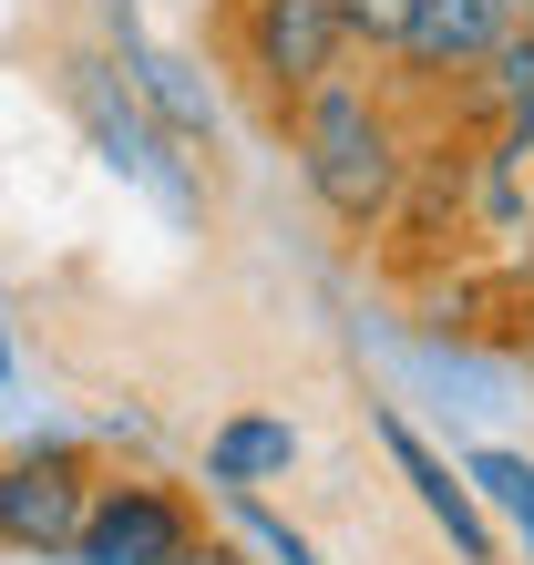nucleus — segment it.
Here are the masks:
<instances>
[{"instance_id":"nucleus-1","label":"nucleus","mask_w":534,"mask_h":565,"mask_svg":"<svg viewBox=\"0 0 534 565\" xmlns=\"http://www.w3.org/2000/svg\"><path fill=\"white\" fill-rule=\"evenodd\" d=\"M288 154H298L309 195L350 226V237H381V226L400 216V195H412V135H400L391 93L360 83V73H329L319 93L288 104Z\"/></svg>"},{"instance_id":"nucleus-2","label":"nucleus","mask_w":534,"mask_h":565,"mask_svg":"<svg viewBox=\"0 0 534 565\" xmlns=\"http://www.w3.org/2000/svg\"><path fill=\"white\" fill-rule=\"evenodd\" d=\"M226 42H237V73H247L278 114L298 104V93H319L329 73H350V31H340L329 0H237Z\"/></svg>"},{"instance_id":"nucleus-3","label":"nucleus","mask_w":534,"mask_h":565,"mask_svg":"<svg viewBox=\"0 0 534 565\" xmlns=\"http://www.w3.org/2000/svg\"><path fill=\"white\" fill-rule=\"evenodd\" d=\"M93 483L104 473L83 443H21L0 462V555H73Z\"/></svg>"},{"instance_id":"nucleus-4","label":"nucleus","mask_w":534,"mask_h":565,"mask_svg":"<svg viewBox=\"0 0 534 565\" xmlns=\"http://www.w3.org/2000/svg\"><path fill=\"white\" fill-rule=\"evenodd\" d=\"M62 93H73V114L93 124V145H104V164L114 175H145V185H164L175 206H195V175H185V154H175V135L145 114V93L134 83H114V62H93V52H73L62 62Z\"/></svg>"},{"instance_id":"nucleus-5","label":"nucleus","mask_w":534,"mask_h":565,"mask_svg":"<svg viewBox=\"0 0 534 565\" xmlns=\"http://www.w3.org/2000/svg\"><path fill=\"white\" fill-rule=\"evenodd\" d=\"M206 524H195V504L175 483L154 473H124V483H93L83 504V535H73V565H175Z\"/></svg>"},{"instance_id":"nucleus-6","label":"nucleus","mask_w":534,"mask_h":565,"mask_svg":"<svg viewBox=\"0 0 534 565\" xmlns=\"http://www.w3.org/2000/svg\"><path fill=\"white\" fill-rule=\"evenodd\" d=\"M504 31H514L504 0H421L381 62H391L412 93H473V73L504 52Z\"/></svg>"},{"instance_id":"nucleus-7","label":"nucleus","mask_w":534,"mask_h":565,"mask_svg":"<svg viewBox=\"0 0 534 565\" xmlns=\"http://www.w3.org/2000/svg\"><path fill=\"white\" fill-rule=\"evenodd\" d=\"M381 443H391L400 473H412V493L431 504V524L452 535V555H462V565H493V524H483V504H473V483H452V462L431 452L412 422H381Z\"/></svg>"},{"instance_id":"nucleus-8","label":"nucleus","mask_w":534,"mask_h":565,"mask_svg":"<svg viewBox=\"0 0 534 565\" xmlns=\"http://www.w3.org/2000/svg\"><path fill=\"white\" fill-rule=\"evenodd\" d=\"M298 462V431L278 412H237V422H216V443H206V483L216 493H257V483H278Z\"/></svg>"},{"instance_id":"nucleus-9","label":"nucleus","mask_w":534,"mask_h":565,"mask_svg":"<svg viewBox=\"0 0 534 565\" xmlns=\"http://www.w3.org/2000/svg\"><path fill=\"white\" fill-rule=\"evenodd\" d=\"M473 483H483V504L534 545V462H524V452H473Z\"/></svg>"},{"instance_id":"nucleus-10","label":"nucleus","mask_w":534,"mask_h":565,"mask_svg":"<svg viewBox=\"0 0 534 565\" xmlns=\"http://www.w3.org/2000/svg\"><path fill=\"white\" fill-rule=\"evenodd\" d=\"M329 11H340L350 52H391V42H400V21H412L421 0H329Z\"/></svg>"},{"instance_id":"nucleus-11","label":"nucleus","mask_w":534,"mask_h":565,"mask_svg":"<svg viewBox=\"0 0 534 565\" xmlns=\"http://www.w3.org/2000/svg\"><path fill=\"white\" fill-rule=\"evenodd\" d=\"M237 504H247V535H257L267 555H278V565H319V555H309V535H288V524H278V514H267V504H257V493H237Z\"/></svg>"},{"instance_id":"nucleus-12","label":"nucleus","mask_w":534,"mask_h":565,"mask_svg":"<svg viewBox=\"0 0 534 565\" xmlns=\"http://www.w3.org/2000/svg\"><path fill=\"white\" fill-rule=\"evenodd\" d=\"M175 565H257V555H247V545H226V535H195Z\"/></svg>"},{"instance_id":"nucleus-13","label":"nucleus","mask_w":534,"mask_h":565,"mask_svg":"<svg viewBox=\"0 0 534 565\" xmlns=\"http://www.w3.org/2000/svg\"><path fill=\"white\" fill-rule=\"evenodd\" d=\"M504 11H514V21H524V11H534V0H504Z\"/></svg>"},{"instance_id":"nucleus-14","label":"nucleus","mask_w":534,"mask_h":565,"mask_svg":"<svg viewBox=\"0 0 534 565\" xmlns=\"http://www.w3.org/2000/svg\"><path fill=\"white\" fill-rule=\"evenodd\" d=\"M0 371H11V350H0Z\"/></svg>"},{"instance_id":"nucleus-15","label":"nucleus","mask_w":534,"mask_h":565,"mask_svg":"<svg viewBox=\"0 0 534 565\" xmlns=\"http://www.w3.org/2000/svg\"><path fill=\"white\" fill-rule=\"evenodd\" d=\"M524 21H534V11H524Z\"/></svg>"}]
</instances>
